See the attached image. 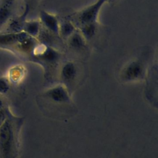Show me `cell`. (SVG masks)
<instances>
[{
  "label": "cell",
  "mask_w": 158,
  "mask_h": 158,
  "mask_svg": "<svg viewBox=\"0 0 158 158\" xmlns=\"http://www.w3.org/2000/svg\"><path fill=\"white\" fill-rule=\"evenodd\" d=\"M106 2H113L115 0H106Z\"/></svg>",
  "instance_id": "16"
},
{
  "label": "cell",
  "mask_w": 158,
  "mask_h": 158,
  "mask_svg": "<svg viewBox=\"0 0 158 158\" xmlns=\"http://www.w3.org/2000/svg\"><path fill=\"white\" fill-rule=\"evenodd\" d=\"M78 72V67L74 61H66L60 69L59 77L64 83H70L77 78Z\"/></svg>",
  "instance_id": "5"
},
{
  "label": "cell",
  "mask_w": 158,
  "mask_h": 158,
  "mask_svg": "<svg viewBox=\"0 0 158 158\" xmlns=\"http://www.w3.org/2000/svg\"><path fill=\"white\" fill-rule=\"evenodd\" d=\"M40 22L49 32L59 36V20L56 15L46 10H41L40 13Z\"/></svg>",
  "instance_id": "6"
},
{
  "label": "cell",
  "mask_w": 158,
  "mask_h": 158,
  "mask_svg": "<svg viewBox=\"0 0 158 158\" xmlns=\"http://www.w3.org/2000/svg\"><path fill=\"white\" fill-rule=\"evenodd\" d=\"M99 23H89L81 25L77 27L85 40L89 41L94 38L98 31Z\"/></svg>",
  "instance_id": "11"
},
{
  "label": "cell",
  "mask_w": 158,
  "mask_h": 158,
  "mask_svg": "<svg viewBox=\"0 0 158 158\" xmlns=\"http://www.w3.org/2000/svg\"><path fill=\"white\" fill-rule=\"evenodd\" d=\"M41 24L40 20H33L25 22L23 31L27 33L29 36L32 38H37L41 31Z\"/></svg>",
  "instance_id": "12"
},
{
  "label": "cell",
  "mask_w": 158,
  "mask_h": 158,
  "mask_svg": "<svg viewBox=\"0 0 158 158\" xmlns=\"http://www.w3.org/2000/svg\"><path fill=\"white\" fill-rule=\"evenodd\" d=\"M28 10L29 6L28 5H26L24 12L20 15L12 17L0 33H19L23 31Z\"/></svg>",
  "instance_id": "4"
},
{
  "label": "cell",
  "mask_w": 158,
  "mask_h": 158,
  "mask_svg": "<svg viewBox=\"0 0 158 158\" xmlns=\"http://www.w3.org/2000/svg\"><path fill=\"white\" fill-rule=\"evenodd\" d=\"M46 96L55 101H67L69 96L67 91L64 85H57L49 89L45 93Z\"/></svg>",
  "instance_id": "9"
},
{
  "label": "cell",
  "mask_w": 158,
  "mask_h": 158,
  "mask_svg": "<svg viewBox=\"0 0 158 158\" xmlns=\"http://www.w3.org/2000/svg\"><path fill=\"white\" fill-rule=\"evenodd\" d=\"M15 0H1L0 1V32L10 19L13 17Z\"/></svg>",
  "instance_id": "7"
},
{
  "label": "cell",
  "mask_w": 158,
  "mask_h": 158,
  "mask_svg": "<svg viewBox=\"0 0 158 158\" xmlns=\"http://www.w3.org/2000/svg\"><path fill=\"white\" fill-rule=\"evenodd\" d=\"M29 36L23 31L19 33H0V46L16 45L22 40Z\"/></svg>",
  "instance_id": "8"
},
{
  "label": "cell",
  "mask_w": 158,
  "mask_h": 158,
  "mask_svg": "<svg viewBox=\"0 0 158 158\" xmlns=\"http://www.w3.org/2000/svg\"><path fill=\"white\" fill-rule=\"evenodd\" d=\"M147 76L146 65L143 60L135 59L127 63L119 73L123 81H136L143 80Z\"/></svg>",
  "instance_id": "2"
},
{
  "label": "cell",
  "mask_w": 158,
  "mask_h": 158,
  "mask_svg": "<svg viewBox=\"0 0 158 158\" xmlns=\"http://www.w3.org/2000/svg\"><path fill=\"white\" fill-rule=\"evenodd\" d=\"M77 27L71 20L59 21V36L67 39L76 30Z\"/></svg>",
  "instance_id": "13"
},
{
  "label": "cell",
  "mask_w": 158,
  "mask_h": 158,
  "mask_svg": "<svg viewBox=\"0 0 158 158\" xmlns=\"http://www.w3.org/2000/svg\"><path fill=\"white\" fill-rule=\"evenodd\" d=\"M17 145L15 125L7 115L0 125V158H15Z\"/></svg>",
  "instance_id": "1"
},
{
  "label": "cell",
  "mask_w": 158,
  "mask_h": 158,
  "mask_svg": "<svg viewBox=\"0 0 158 158\" xmlns=\"http://www.w3.org/2000/svg\"><path fill=\"white\" fill-rule=\"evenodd\" d=\"M2 108H4V103L2 100L0 98V109H2Z\"/></svg>",
  "instance_id": "15"
},
{
  "label": "cell",
  "mask_w": 158,
  "mask_h": 158,
  "mask_svg": "<svg viewBox=\"0 0 158 158\" xmlns=\"http://www.w3.org/2000/svg\"><path fill=\"white\" fill-rule=\"evenodd\" d=\"M106 2V0H96L94 3L75 14L74 19L77 22L74 24L77 28L81 25L98 22L100 10Z\"/></svg>",
  "instance_id": "3"
},
{
  "label": "cell",
  "mask_w": 158,
  "mask_h": 158,
  "mask_svg": "<svg viewBox=\"0 0 158 158\" xmlns=\"http://www.w3.org/2000/svg\"><path fill=\"white\" fill-rule=\"evenodd\" d=\"M10 88L8 80L4 77H0V94H6Z\"/></svg>",
  "instance_id": "14"
},
{
  "label": "cell",
  "mask_w": 158,
  "mask_h": 158,
  "mask_svg": "<svg viewBox=\"0 0 158 158\" xmlns=\"http://www.w3.org/2000/svg\"><path fill=\"white\" fill-rule=\"evenodd\" d=\"M70 48L75 51L84 49L86 45V41L78 28L67 39Z\"/></svg>",
  "instance_id": "10"
}]
</instances>
